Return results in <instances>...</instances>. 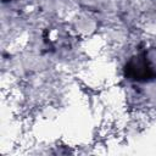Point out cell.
<instances>
[{"instance_id": "cell-1", "label": "cell", "mask_w": 156, "mask_h": 156, "mask_svg": "<svg viewBox=\"0 0 156 156\" xmlns=\"http://www.w3.org/2000/svg\"><path fill=\"white\" fill-rule=\"evenodd\" d=\"M126 74L132 79L136 80H146L155 76V72L151 69L145 58H136L126 66Z\"/></svg>"}]
</instances>
